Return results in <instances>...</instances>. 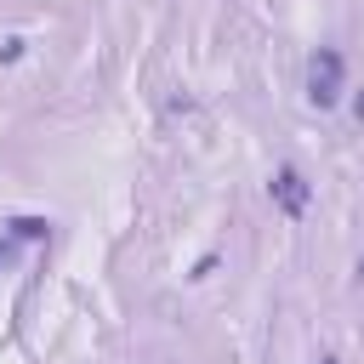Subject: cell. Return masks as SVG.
Returning <instances> with one entry per match:
<instances>
[{"label":"cell","instance_id":"obj_1","mask_svg":"<svg viewBox=\"0 0 364 364\" xmlns=\"http://www.w3.org/2000/svg\"><path fill=\"white\" fill-rule=\"evenodd\" d=\"M307 102L313 108H336L341 102V51L318 46L313 63H307Z\"/></svg>","mask_w":364,"mask_h":364},{"label":"cell","instance_id":"obj_2","mask_svg":"<svg viewBox=\"0 0 364 364\" xmlns=\"http://www.w3.org/2000/svg\"><path fill=\"white\" fill-rule=\"evenodd\" d=\"M267 193H273V205H279L284 216H301V210H307V176H301L296 165H279L273 182H267Z\"/></svg>","mask_w":364,"mask_h":364},{"label":"cell","instance_id":"obj_3","mask_svg":"<svg viewBox=\"0 0 364 364\" xmlns=\"http://www.w3.org/2000/svg\"><path fill=\"white\" fill-rule=\"evenodd\" d=\"M6 228H11V239H46V233H51L46 216H11Z\"/></svg>","mask_w":364,"mask_h":364},{"label":"cell","instance_id":"obj_4","mask_svg":"<svg viewBox=\"0 0 364 364\" xmlns=\"http://www.w3.org/2000/svg\"><path fill=\"white\" fill-rule=\"evenodd\" d=\"M353 114H358V125H364V91H358V97H353Z\"/></svg>","mask_w":364,"mask_h":364},{"label":"cell","instance_id":"obj_5","mask_svg":"<svg viewBox=\"0 0 364 364\" xmlns=\"http://www.w3.org/2000/svg\"><path fill=\"white\" fill-rule=\"evenodd\" d=\"M6 262H11V239H0V267H6Z\"/></svg>","mask_w":364,"mask_h":364},{"label":"cell","instance_id":"obj_6","mask_svg":"<svg viewBox=\"0 0 364 364\" xmlns=\"http://www.w3.org/2000/svg\"><path fill=\"white\" fill-rule=\"evenodd\" d=\"M353 273H358V279H364V256H358V267H353Z\"/></svg>","mask_w":364,"mask_h":364},{"label":"cell","instance_id":"obj_7","mask_svg":"<svg viewBox=\"0 0 364 364\" xmlns=\"http://www.w3.org/2000/svg\"><path fill=\"white\" fill-rule=\"evenodd\" d=\"M318 364H336V358H318Z\"/></svg>","mask_w":364,"mask_h":364}]
</instances>
